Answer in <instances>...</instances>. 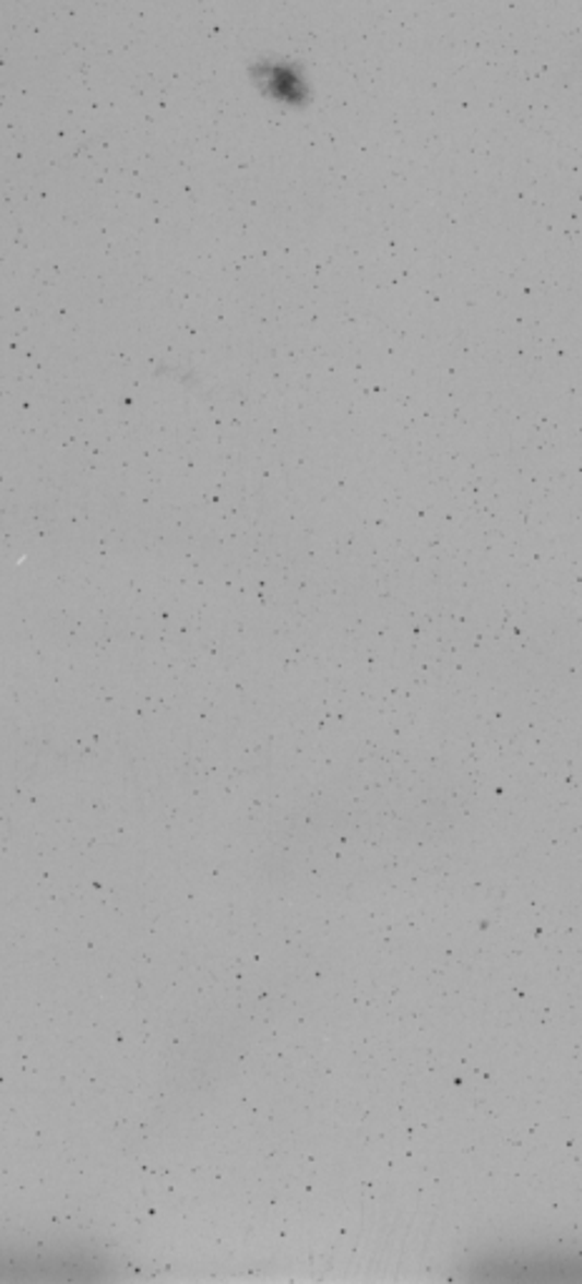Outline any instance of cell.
<instances>
[{
	"instance_id": "6da1fadb",
	"label": "cell",
	"mask_w": 582,
	"mask_h": 1284,
	"mask_svg": "<svg viewBox=\"0 0 582 1284\" xmlns=\"http://www.w3.org/2000/svg\"><path fill=\"white\" fill-rule=\"evenodd\" d=\"M251 75H254L259 86H264L269 96L276 98V100H284V104H301V100L307 98L304 81L299 79L297 71L289 69V66L261 63V66H254Z\"/></svg>"
}]
</instances>
